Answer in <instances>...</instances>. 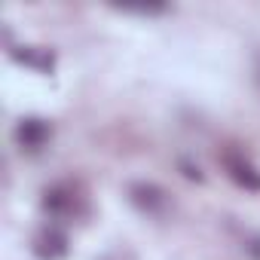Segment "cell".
Instances as JSON below:
<instances>
[{"label": "cell", "instance_id": "1", "mask_svg": "<svg viewBox=\"0 0 260 260\" xmlns=\"http://www.w3.org/2000/svg\"><path fill=\"white\" fill-rule=\"evenodd\" d=\"M223 162H226V169H230V175H233L236 184H242L245 190H260V175L254 172L251 162H245V159L236 156V153H226Z\"/></svg>", "mask_w": 260, "mask_h": 260}, {"label": "cell", "instance_id": "2", "mask_svg": "<svg viewBox=\"0 0 260 260\" xmlns=\"http://www.w3.org/2000/svg\"><path fill=\"white\" fill-rule=\"evenodd\" d=\"M16 135H19L22 144H28V147H40L43 138L49 135V128H46L40 119H25V122L19 125V132H16Z\"/></svg>", "mask_w": 260, "mask_h": 260}]
</instances>
